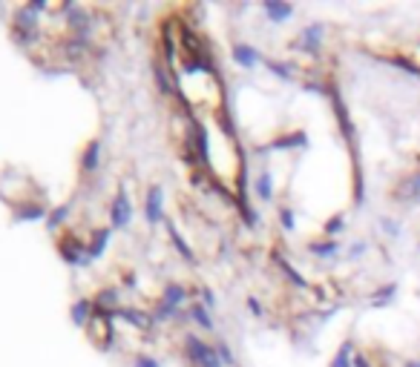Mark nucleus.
Here are the masks:
<instances>
[{"instance_id":"f257e3e1","label":"nucleus","mask_w":420,"mask_h":367,"mask_svg":"<svg viewBox=\"0 0 420 367\" xmlns=\"http://www.w3.org/2000/svg\"><path fill=\"white\" fill-rule=\"evenodd\" d=\"M322 46H325V23H322V20H314V23H308V26H303V29L297 32V37L291 40V49H293V52L311 55V58H320Z\"/></svg>"},{"instance_id":"f03ea898","label":"nucleus","mask_w":420,"mask_h":367,"mask_svg":"<svg viewBox=\"0 0 420 367\" xmlns=\"http://www.w3.org/2000/svg\"><path fill=\"white\" fill-rule=\"evenodd\" d=\"M392 198L409 201V204H417V201H420V167H414V169L397 184V190H392Z\"/></svg>"},{"instance_id":"7ed1b4c3","label":"nucleus","mask_w":420,"mask_h":367,"mask_svg":"<svg viewBox=\"0 0 420 367\" xmlns=\"http://www.w3.org/2000/svg\"><path fill=\"white\" fill-rule=\"evenodd\" d=\"M308 147H311L308 132L305 129H293V132H285V135L274 138L265 150H308Z\"/></svg>"},{"instance_id":"20e7f679","label":"nucleus","mask_w":420,"mask_h":367,"mask_svg":"<svg viewBox=\"0 0 420 367\" xmlns=\"http://www.w3.org/2000/svg\"><path fill=\"white\" fill-rule=\"evenodd\" d=\"M305 250L314 255V258H320V261H331V258H337L340 255V250H343V244L337 241V239H311L308 244H305Z\"/></svg>"},{"instance_id":"39448f33","label":"nucleus","mask_w":420,"mask_h":367,"mask_svg":"<svg viewBox=\"0 0 420 367\" xmlns=\"http://www.w3.org/2000/svg\"><path fill=\"white\" fill-rule=\"evenodd\" d=\"M233 61L242 69H257L259 64H265L262 52L257 49V46H250V43H233Z\"/></svg>"},{"instance_id":"423d86ee","label":"nucleus","mask_w":420,"mask_h":367,"mask_svg":"<svg viewBox=\"0 0 420 367\" xmlns=\"http://www.w3.org/2000/svg\"><path fill=\"white\" fill-rule=\"evenodd\" d=\"M397 293H400V284H397V282H386V284H380V287H374L371 296H368V307H374V310L389 307V304L397 301Z\"/></svg>"},{"instance_id":"0eeeda50","label":"nucleus","mask_w":420,"mask_h":367,"mask_svg":"<svg viewBox=\"0 0 420 367\" xmlns=\"http://www.w3.org/2000/svg\"><path fill=\"white\" fill-rule=\"evenodd\" d=\"M262 12H265V18L274 26H282V23H288L293 18V12H297V9H293V4H282V0H265Z\"/></svg>"},{"instance_id":"6e6552de","label":"nucleus","mask_w":420,"mask_h":367,"mask_svg":"<svg viewBox=\"0 0 420 367\" xmlns=\"http://www.w3.org/2000/svg\"><path fill=\"white\" fill-rule=\"evenodd\" d=\"M274 264L279 267V272H282L285 279H288L293 287H297V290H308V287H311V282H308L305 275H303L297 267H293V264H291V261H288L282 253H274Z\"/></svg>"},{"instance_id":"1a4fd4ad","label":"nucleus","mask_w":420,"mask_h":367,"mask_svg":"<svg viewBox=\"0 0 420 367\" xmlns=\"http://www.w3.org/2000/svg\"><path fill=\"white\" fill-rule=\"evenodd\" d=\"M346 227H349V215L346 212H334V215H328L325 221H322V239H337L340 241V236L346 233Z\"/></svg>"},{"instance_id":"9d476101","label":"nucleus","mask_w":420,"mask_h":367,"mask_svg":"<svg viewBox=\"0 0 420 367\" xmlns=\"http://www.w3.org/2000/svg\"><path fill=\"white\" fill-rule=\"evenodd\" d=\"M254 193H257V198H259L262 204H271V201H274V172H271L268 167H262V172L257 175Z\"/></svg>"},{"instance_id":"9b49d317","label":"nucleus","mask_w":420,"mask_h":367,"mask_svg":"<svg viewBox=\"0 0 420 367\" xmlns=\"http://www.w3.org/2000/svg\"><path fill=\"white\" fill-rule=\"evenodd\" d=\"M265 66H268V72L274 75V78H279V80H285V83H293L300 75V69L293 66V64H288V61H274V58H265Z\"/></svg>"},{"instance_id":"f8f14e48","label":"nucleus","mask_w":420,"mask_h":367,"mask_svg":"<svg viewBox=\"0 0 420 367\" xmlns=\"http://www.w3.org/2000/svg\"><path fill=\"white\" fill-rule=\"evenodd\" d=\"M354 353H357L354 342L346 339V342L337 347V353H334V356L328 359V367H354Z\"/></svg>"},{"instance_id":"ddd939ff","label":"nucleus","mask_w":420,"mask_h":367,"mask_svg":"<svg viewBox=\"0 0 420 367\" xmlns=\"http://www.w3.org/2000/svg\"><path fill=\"white\" fill-rule=\"evenodd\" d=\"M380 233L389 239V241H397V239H403V224L395 218V215H380Z\"/></svg>"},{"instance_id":"4468645a","label":"nucleus","mask_w":420,"mask_h":367,"mask_svg":"<svg viewBox=\"0 0 420 367\" xmlns=\"http://www.w3.org/2000/svg\"><path fill=\"white\" fill-rule=\"evenodd\" d=\"M386 64H392V66H397V69H403L406 75H412V78H420V64H414L412 58H406V55H386Z\"/></svg>"},{"instance_id":"2eb2a0df","label":"nucleus","mask_w":420,"mask_h":367,"mask_svg":"<svg viewBox=\"0 0 420 367\" xmlns=\"http://www.w3.org/2000/svg\"><path fill=\"white\" fill-rule=\"evenodd\" d=\"M276 218H279V224H282L285 233H297V212H293V207L282 204V207L276 210Z\"/></svg>"},{"instance_id":"dca6fc26","label":"nucleus","mask_w":420,"mask_h":367,"mask_svg":"<svg viewBox=\"0 0 420 367\" xmlns=\"http://www.w3.org/2000/svg\"><path fill=\"white\" fill-rule=\"evenodd\" d=\"M368 241L366 239H357V241H351L349 244V261H360V258H366V253H368Z\"/></svg>"},{"instance_id":"f3484780","label":"nucleus","mask_w":420,"mask_h":367,"mask_svg":"<svg viewBox=\"0 0 420 367\" xmlns=\"http://www.w3.org/2000/svg\"><path fill=\"white\" fill-rule=\"evenodd\" d=\"M247 310L254 313L257 318H262V315H265V307H262V301H259L257 296H250V299H247Z\"/></svg>"},{"instance_id":"a211bd4d","label":"nucleus","mask_w":420,"mask_h":367,"mask_svg":"<svg viewBox=\"0 0 420 367\" xmlns=\"http://www.w3.org/2000/svg\"><path fill=\"white\" fill-rule=\"evenodd\" d=\"M354 367H371V361H368V356H366L363 350L354 353Z\"/></svg>"},{"instance_id":"6ab92c4d","label":"nucleus","mask_w":420,"mask_h":367,"mask_svg":"<svg viewBox=\"0 0 420 367\" xmlns=\"http://www.w3.org/2000/svg\"><path fill=\"white\" fill-rule=\"evenodd\" d=\"M403 367H420V359H406Z\"/></svg>"},{"instance_id":"aec40b11","label":"nucleus","mask_w":420,"mask_h":367,"mask_svg":"<svg viewBox=\"0 0 420 367\" xmlns=\"http://www.w3.org/2000/svg\"><path fill=\"white\" fill-rule=\"evenodd\" d=\"M417 250H420V239H417Z\"/></svg>"}]
</instances>
